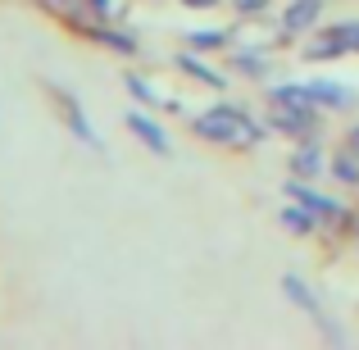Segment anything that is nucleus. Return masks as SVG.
I'll return each instance as SVG.
<instances>
[{"label":"nucleus","mask_w":359,"mask_h":350,"mask_svg":"<svg viewBox=\"0 0 359 350\" xmlns=\"http://www.w3.org/2000/svg\"><path fill=\"white\" fill-rule=\"evenodd\" d=\"M187 5H196V9H210V5H214V0H187Z\"/></svg>","instance_id":"a211bd4d"},{"label":"nucleus","mask_w":359,"mask_h":350,"mask_svg":"<svg viewBox=\"0 0 359 350\" xmlns=\"http://www.w3.org/2000/svg\"><path fill=\"white\" fill-rule=\"evenodd\" d=\"M60 105H64V119H69L73 137H82V141H91V146H96V128H91V123H87V114L78 109V100H73L69 91H60Z\"/></svg>","instance_id":"1a4fd4ad"},{"label":"nucleus","mask_w":359,"mask_h":350,"mask_svg":"<svg viewBox=\"0 0 359 350\" xmlns=\"http://www.w3.org/2000/svg\"><path fill=\"white\" fill-rule=\"evenodd\" d=\"M282 223H287L291 232H309L314 228V214H309L305 205H300V210H282Z\"/></svg>","instance_id":"dca6fc26"},{"label":"nucleus","mask_w":359,"mask_h":350,"mask_svg":"<svg viewBox=\"0 0 359 350\" xmlns=\"http://www.w3.org/2000/svg\"><path fill=\"white\" fill-rule=\"evenodd\" d=\"M96 9H109V0H96Z\"/></svg>","instance_id":"412c9836"},{"label":"nucleus","mask_w":359,"mask_h":350,"mask_svg":"<svg viewBox=\"0 0 359 350\" xmlns=\"http://www.w3.org/2000/svg\"><path fill=\"white\" fill-rule=\"evenodd\" d=\"M318 18H323V0H291L287 14H282V32H287V36L309 32Z\"/></svg>","instance_id":"423d86ee"},{"label":"nucleus","mask_w":359,"mask_h":350,"mask_svg":"<svg viewBox=\"0 0 359 350\" xmlns=\"http://www.w3.org/2000/svg\"><path fill=\"white\" fill-rule=\"evenodd\" d=\"M223 32H191V46H219Z\"/></svg>","instance_id":"f3484780"},{"label":"nucleus","mask_w":359,"mask_h":350,"mask_svg":"<svg viewBox=\"0 0 359 350\" xmlns=\"http://www.w3.org/2000/svg\"><path fill=\"white\" fill-rule=\"evenodd\" d=\"M128 128L137 132V137L146 141L150 150H159V155H168V137H164V128H159L155 119H146V114H128Z\"/></svg>","instance_id":"6e6552de"},{"label":"nucleus","mask_w":359,"mask_h":350,"mask_svg":"<svg viewBox=\"0 0 359 350\" xmlns=\"http://www.w3.org/2000/svg\"><path fill=\"white\" fill-rule=\"evenodd\" d=\"M287 196H291V201H300L309 214H314V219H337V214H341V201H332V196H318V191H309V187H300V182H291Z\"/></svg>","instance_id":"0eeeda50"},{"label":"nucleus","mask_w":359,"mask_h":350,"mask_svg":"<svg viewBox=\"0 0 359 350\" xmlns=\"http://www.w3.org/2000/svg\"><path fill=\"white\" fill-rule=\"evenodd\" d=\"M291 168H296V177H318L323 173V150H318L314 141H305V146L291 155Z\"/></svg>","instance_id":"9d476101"},{"label":"nucleus","mask_w":359,"mask_h":350,"mask_svg":"<svg viewBox=\"0 0 359 350\" xmlns=\"http://www.w3.org/2000/svg\"><path fill=\"white\" fill-rule=\"evenodd\" d=\"M351 150H355V155H359V128L351 132Z\"/></svg>","instance_id":"6ab92c4d"},{"label":"nucleus","mask_w":359,"mask_h":350,"mask_svg":"<svg viewBox=\"0 0 359 350\" xmlns=\"http://www.w3.org/2000/svg\"><path fill=\"white\" fill-rule=\"evenodd\" d=\"M177 64H182V69L191 73V78L210 82V87H223V78H219V73H214V69H205V64H201V60H191V55H182V60H177Z\"/></svg>","instance_id":"4468645a"},{"label":"nucleus","mask_w":359,"mask_h":350,"mask_svg":"<svg viewBox=\"0 0 359 350\" xmlns=\"http://www.w3.org/2000/svg\"><path fill=\"white\" fill-rule=\"evenodd\" d=\"M282 291H287V300H296V305L305 309V314L314 318V323L323 328V332L332 337V342H341V328H332V323H327V314H323V305H318V296H314V291H309L305 282L296 278V273H287V278H282Z\"/></svg>","instance_id":"7ed1b4c3"},{"label":"nucleus","mask_w":359,"mask_h":350,"mask_svg":"<svg viewBox=\"0 0 359 350\" xmlns=\"http://www.w3.org/2000/svg\"><path fill=\"white\" fill-rule=\"evenodd\" d=\"M237 69L250 73V78H264V73H269V60H264V55H255V51H241L237 55Z\"/></svg>","instance_id":"2eb2a0df"},{"label":"nucleus","mask_w":359,"mask_h":350,"mask_svg":"<svg viewBox=\"0 0 359 350\" xmlns=\"http://www.w3.org/2000/svg\"><path fill=\"white\" fill-rule=\"evenodd\" d=\"M346 51H359V18L327 27L323 36H314V41H309L305 55H309V60H332V55H346Z\"/></svg>","instance_id":"f03ea898"},{"label":"nucleus","mask_w":359,"mask_h":350,"mask_svg":"<svg viewBox=\"0 0 359 350\" xmlns=\"http://www.w3.org/2000/svg\"><path fill=\"white\" fill-rule=\"evenodd\" d=\"M332 173L341 177V182L355 187V182H359V155H355V150H351V155H337V159H332Z\"/></svg>","instance_id":"f8f14e48"},{"label":"nucleus","mask_w":359,"mask_h":350,"mask_svg":"<svg viewBox=\"0 0 359 350\" xmlns=\"http://www.w3.org/2000/svg\"><path fill=\"white\" fill-rule=\"evenodd\" d=\"M309 100L314 105H323V109H355V100H359V91L355 87H346V82H309Z\"/></svg>","instance_id":"20e7f679"},{"label":"nucleus","mask_w":359,"mask_h":350,"mask_svg":"<svg viewBox=\"0 0 359 350\" xmlns=\"http://www.w3.org/2000/svg\"><path fill=\"white\" fill-rule=\"evenodd\" d=\"M264 5V0H241V9H259Z\"/></svg>","instance_id":"aec40b11"},{"label":"nucleus","mask_w":359,"mask_h":350,"mask_svg":"<svg viewBox=\"0 0 359 350\" xmlns=\"http://www.w3.org/2000/svg\"><path fill=\"white\" fill-rule=\"evenodd\" d=\"M269 123L278 132H291V137H309L314 132V105H278Z\"/></svg>","instance_id":"39448f33"},{"label":"nucleus","mask_w":359,"mask_h":350,"mask_svg":"<svg viewBox=\"0 0 359 350\" xmlns=\"http://www.w3.org/2000/svg\"><path fill=\"white\" fill-rule=\"evenodd\" d=\"M273 105H314V100H309V87H278Z\"/></svg>","instance_id":"ddd939ff"},{"label":"nucleus","mask_w":359,"mask_h":350,"mask_svg":"<svg viewBox=\"0 0 359 350\" xmlns=\"http://www.w3.org/2000/svg\"><path fill=\"white\" fill-rule=\"evenodd\" d=\"M123 87H128L132 96L141 100V105H159V96L150 91V82H146V78H137V73H123Z\"/></svg>","instance_id":"9b49d317"},{"label":"nucleus","mask_w":359,"mask_h":350,"mask_svg":"<svg viewBox=\"0 0 359 350\" xmlns=\"http://www.w3.org/2000/svg\"><path fill=\"white\" fill-rule=\"evenodd\" d=\"M196 132L205 141H223V146H250V141L264 137L259 123L250 114H241V109H232V105H214L205 114H196Z\"/></svg>","instance_id":"f257e3e1"}]
</instances>
